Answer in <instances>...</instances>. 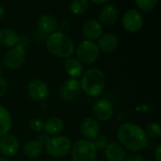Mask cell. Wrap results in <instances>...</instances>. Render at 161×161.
I'll list each match as a JSON object with an SVG mask.
<instances>
[{"instance_id":"cell-25","label":"cell","mask_w":161,"mask_h":161,"mask_svg":"<svg viewBox=\"0 0 161 161\" xmlns=\"http://www.w3.org/2000/svg\"><path fill=\"white\" fill-rule=\"evenodd\" d=\"M148 139H152V140H158L160 138L161 135V128L159 124L152 122L147 125L146 131H145Z\"/></svg>"},{"instance_id":"cell-33","label":"cell","mask_w":161,"mask_h":161,"mask_svg":"<svg viewBox=\"0 0 161 161\" xmlns=\"http://www.w3.org/2000/svg\"><path fill=\"white\" fill-rule=\"evenodd\" d=\"M27 44H28V39L26 37H25V36H21V37L19 36V40H18L17 45L22 46V47L25 48Z\"/></svg>"},{"instance_id":"cell-28","label":"cell","mask_w":161,"mask_h":161,"mask_svg":"<svg viewBox=\"0 0 161 161\" xmlns=\"http://www.w3.org/2000/svg\"><path fill=\"white\" fill-rule=\"evenodd\" d=\"M29 127H30L31 131L36 132V133H40L43 129V122L40 118H34L30 121Z\"/></svg>"},{"instance_id":"cell-5","label":"cell","mask_w":161,"mask_h":161,"mask_svg":"<svg viewBox=\"0 0 161 161\" xmlns=\"http://www.w3.org/2000/svg\"><path fill=\"white\" fill-rule=\"evenodd\" d=\"M46 153L56 158H60L67 156L72 147V142L65 136H56L50 138L44 145Z\"/></svg>"},{"instance_id":"cell-6","label":"cell","mask_w":161,"mask_h":161,"mask_svg":"<svg viewBox=\"0 0 161 161\" xmlns=\"http://www.w3.org/2000/svg\"><path fill=\"white\" fill-rule=\"evenodd\" d=\"M75 53L76 57L78 58V61L85 64H92L98 59L100 50L97 46V43L94 42L84 40L78 44Z\"/></svg>"},{"instance_id":"cell-22","label":"cell","mask_w":161,"mask_h":161,"mask_svg":"<svg viewBox=\"0 0 161 161\" xmlns=\"http://www.w3.org/2000/svg\"><path fill=\"white\" fill-rule=\"evenodd\" d=\"M63 68L65 72L71 76V78H75V79L81 75L82 69H83L81 62L74 58H66V60L63 63Z\"/></svg>"},{"instance_id":"cell-16","label":"cell","mask_w":161,"mask_h":161,"mask_svg":"<svg viewBox=\"0 0 161 161\" xmlns=\"http://www.w3.org/2000/svg\"><path fill=\"white\" fill-rule=\"evenodd\" d=\"M105 157L108 161H125L126 152L121 144L109 142L105 148Z\"/></svg>"},{"instance_id":"cell-23","label":"cell","mask_w":161,"mask_h":161,"mask_svg":"<svg viewBox=\"0 0 161 161\" xmlns=\"http://www.w3.org/2000/svg\"><path fill=\"white\" fill-rule=\"evenodd\" d=\"M12 126V118L9 111L0 105V138L7 135Z\"/></svg>"},{"instance_id":"cell-4","label":"cell","mask_w":161,"mask_h":161,"mask_svg":"<svg viewBox=\"0 0 161 161\" xmlns=\"http://www.w3.org/2000/svg\"><path fill=\"white\" fill-rule=\"evenodd\" d=\"M73 161H96L97 150L93 142L87 140H79L72 147Z\"/></svg>"},{"instance_id":"cell-3","label":"cell","mask_w":161,"mask_h":161,"mask_svg":"<svg viewBox=\"0 0 161 161\" xmlns=\"http://www.w3.org/2000/svg\"><path fill=\"white\" fill-rule=\"evenodd\" d=\"M46 47L53 56L60 58H69L75 53L73 41L66 34L59 31H55L48 36Z\"/></svg>"},{"instance_id":"cell-1","label":"cell","mask_w":161,"mask_h":161,"mask_svg":"<svg viewBox=\"0 0 161 161\" xmlns=\"http://www.w3.org/2000/svg\"><path fill=\"white\" fill-rule=\"evenodd\" d=\"M117 136L121 145L132 152L145 149L149 142L145 130L140 125L132 123L121 125L118 128Z\"/></svg>"},{"instance_id":"cell-26","label":"cell","mask_w":161,"mask_h":161,"mask_svg":"<svg viewBox=\"0 0 161 161\" xmlns=\"http://www.w3.org/2000/svg\"><path fill=\"white\" fill-rule=\"evenodd\" d=\"M136 6L144 12H150L155 9L158 5V0H137Z\"/></svg>"},{"instance_id":"cell-27","label":"cell","mask_w":161,"mask_h":161,"mask_svg":"<svg viewBox=\"0 0 161 161\" xmlns=\"http://www.w3.org/2000/svg\"><path fill=\"white\" fill-rule=\"evenodd\" d=\"M108 143H109V141L105 135H99L93 142L96 150H103V149L105 150V148L107 147Z\"/></svg>"},{"instance_id":"cell-32","label":"cell","mask_w":161,"mask_h":161,"mask_svg":"<svg viewBox=\"0 0 161 161\" xmlns=\"http://www.w3.org/2000/svg\"><path fill=\"white\" fill-rule=\"evenodd\" d=\"M49 139H50V137H49V135H47L46 133H41V134L38 136V141H39L42 145H45L46 142L49 141Z\"/></svg>"},{"instance_id":"cell-7","label":"cell","mask_w":161,"mask_h":161,"mask_svg":"<svg viewBox=\"0 0 161 161\" xmlns=\"http://www.w3.org/2000/svg\"><path fill=\"white\" fill-rule=\"evenodd\" d=\"M25 57V49L22 46L15 45L5 53L3 58V63L8 69L16 70L24 64Z\"/></svg>"},{"instance_id":"cell-2","label":"cell","mask_w":161,"mask_h":161,"mask_svg":"<svg viewBox=\"0 0 161 161\" xmlns=\"http://www.w3.org/2000/svg\"><path fill=\"white\" fill-rule=\"evenodd\" d=\"M105 75L103 71L98 68H91L87 70L82 75L80 81L81 91L91 97H99L105 90Z\"/></svg>"},{"instance_id":"cell-13","label":"cell","mask_w":161,"mask_h":161,"mask_svg":"<svg viewBox=\"0 0 161 161\" xmlns=\"http://www.w3.org/2000/svg\"><path fill=\"white\" fill-rule=\"evenodd\" d=\"M80 132L87 140H95L100 135L99 123L92 117H87L81 122Z\"/></svg>"},{"instance_id":"cell-30","label":"cell","mask_w":161,"mask_h":161,"mask_svg":"<svg viewBox=\"0 0 161 161\" xmlns=\"http://www.w3.org/2000/svg\"><path fill=\"white\" fill-rule=\"evenodd\" d=\"M7 89H8V81L5 78L1 77L0 78V97L6 93Z\"/></svg>"},{"instance_id":"cell-10","label":"cell","mask_w":161,"mask_h":161,"mask_svg":"<svg viewBox=\"0 0 161 161\" xmlns=\"http://www.w3.org/2000/svg\"><path fill=\"white\" fill-rule=\"evenodd\" d=\"M27 93L32 100L43 102L49 95V88L44 81L33 79L27 85Z\"/></svg>"},{"instance_id":"cell-18","label":"cell","mask_w":161,"mask_h":161,"mask_svg":"<svg viewBox=\"0 0 161 161\" xmlns=\"http://www.w3.org/2000/svg\"><path fill=\"white\" fill-rule=\"evenodd\" d=\"M37 25L42 32L45 34H51L55 32L58 26V22L54 16L50 14H42L38 18Z\"/></svg>"},{"instance_id":"cell-34","label":"cell","mask_w":161,"mask_h":161,"mask_svg":"<svg viewBox=\"0 0 161 161\" xmlns=\"http://www.w3.org/2000/svg\"><path fill=\"white\" fill-rule=\"evenodd\" d=\"M155 158L156 161H161V146L158 145L155 150Z\"/></svg>"},{"instance_id":"cell-8","label":"cell","mask_w":161,"mask_h":161,"mask_svg":"<svg viewBox=\"0 0 161 161\" xmlns=\"http://www.w3.org/2000/svg\"><path fill=\"white\" fill-rule=\"evenodd\" d=\"M122 25L127 32L136 33L143 25V16L138 9L130 8L124 14Z\"/></svg>"},{"instance_id":"cell-36","label":"cell","mask_w":161,"mask_h":161,"mask_svg":"<svg viewBox=\"0 0 161 161\" xmlns=\"http://www.w3.org/2000/svg\"><path fill=\"white\" fill-rule=\"evenodd\" d=\"M92 3H94V4H100V5H102V4H107V3H108V1H92Z\"/></svg>"},{"instance_id":"cell-19","label":"cell","mask_w":161,"mask_h":161,"mask_svg":"<svg viewBox=\"0 0 161 161\" xmlns=\"http://www.w3.org/2000/svg\"><path fill=\"white\" fill-rule=\"evenodd\" d=\"M23 152L28 158H36L42 154L43 145L38 140H29L24 144Z\"/></svg>"},{"instance_id":"cell-20","label":"cell","mask_w":161,"mask_h":161,"mask_svg":"<svg viewBox=\"0 0 161 161\" xmlns=\"http://www.w3.org/2000/svg\"><path fill=\"white\" fill-rule=\"evenodd\" d=\"M64 128L63 121L56 116H52L43 123V129L47 135H58Z\"/></svg>"},{"instance_id":"cell-35","label":"cell","mask_w":161,"mask_h":161,"mask_svg":"<svg viewBox=\"0 0 161 161\" xmlns=\"http://www.w3.org/2000/svg\"><path fill=\"white\" fill-rule=\"evenodd\" d=\"M6 15V7L3 3L0 2V19H2Z\"/></svg>"},{"instance_id":"cell-9","label":"cell","mask_w":161,"mask_h":161,"mask_svg":"<svg viewBox=\"0 0 161 161\" xmlns=\"http://www.w3.org/2000/svg\"><path fill=\"white\" fill-rule=\"evenodd\" d=\"M81 92L80 81L75 78H69L60 87L59 96L65 102H72L78 98Z\"/></svg>"},{"instance_id":"cell-12","label":"cell","mask_w":161,"mask_h":161,"mask_svg":"<svg viewBox=\"0 0 161 161\" xmlns=\"http://www.w3.org/2000/svg\"><path fill=\"white\" fill-rule=\"evenodd\" d=\"M119 17V10L115 4L107 3L105 4L99 12V22L101 25H113Z\"/></svg>"},{"instance_id":"cell-24","label":"cell","mask_w":161,"mask_h":161,"mask_svg":"<svg viewBox=\"0 0 161 161\" xmlns=\"http://www.w3.org/2000/svg\"><path fill=\"white\" fill-rule=\"evenodd\" d=\"M89 5H90L89 1H86V0H83V1L75 0V1H70L68 3V8L73 14L80 15V14L85 13L88 10Z\"/></svg>"},{"instance_id":"cell-31","label":"cell","mask_w":161,"mask_h":161,"mask_svg":"<svg viewBox=\"0 0 161 161\" xmlns=\"http://www.w3.org/2000/svg\"><path fill=\"white\" fill-rule=\"evenodd\" d=\"M59 28H60V31H59V32H61V33L65 34V33H67V32L70 30L71 25H70V24H69V22H68V21H62V22H61V24H60Z\"/></svg>"},{"instance_id":"cell-11","label":"cell","mask_w":161,"mask_h":161,"mask_svg":"<svg viewBox=\"0 0 161 161\" xmlns=\"http://www.w3.org/2000/svg\"><path fill=\"white\" fill-rule=\"evenodd\" d=\"M92 112L97 120L102 122L108 121L113 115L112 104L107 99H98L94 102L92 106Z\"/></svg>"},{"instance_id":"cell-37","label":"cell","mask_w":161,"mask_h":161,"mask_svg":"<svg viewBox=\"0 0 161 161\" xmlns=\"http://www.w3.org/2000/svg\"><path fill=\"white\" fill-rule=\"evenodd\" d=\"M3 74H4V69H3V65H2V64H0V78L2 77Z\"/></svg>"},{"instance_id":"cell-17","label":"cell","mask_w":161,"mask_h":161,"mask_svg":"<svg viewBox=\"0 0 161 161\" xmlns=\"http://www.w3.org/2000/svg\"><path fill=\"white\" fill-rule=\"evenodd\" d=\"M97 46H98L99 50H101L105 53H111L118 48L119 39L113 33L104 34L98 39Z\"/></svg>"},{"instance_id":"cell-15","label":"cell","mask_w":161,"mask_h":161,"mask_svg":"<svg viewBox=\"0 0 161 161\" xmlns=\"http://www.w3.org/2000/svg\"><path fill=\"white\" fill-rule=\"evenodd\" d=\"M19 141L13 135L7 134L0 139V152L5 157H12L19 151Z\"/></svg>"},{"instance_id":"cell-21","label":"cell","mask_w":161,"mask_h":161,"mask_svg":"<svg viewBox=\"0 0 161 161\" xmlns=\"http://www.w3.org/2000/svg\"><path fill=\"white\" fill-rule=\"evenodd\" d=\"M19 35L11 28L0 29V45L4 47H14L17 45Z\"/></svg>"},{"instance_id":"cell-29","label":"cell","mask_w":161,"mask_h":161,"mask_svg":"<svg viewBox=\"0 0 161 161\" xmlns=\"http://www.w3.org/2000/svg\"><path fill=\"white\" fill-rule=\"evenodd\" d=\"M127 161H144L143 157L139 152H131L129 155H126Z\"/></svg>"},{"instance_id":"cell-38","label":"cell","mask_w":161,"mask_h":161,"mask_svg":"<svg viewBox=\"0 0 161 161\" xmlns=\"http://www.w3.org/2000/svg\"><path fill=\"white\" fill-rule=\"evenodd\" d=\"M0 161H10L9 159L6 158H0Z\"/></svg>"},{"instance_id":"cell-14","label":"cell","mask_w":161,"mask_h":161,"mask_svg":"<svg viewBox=\"0 0 161 161\" xmlns=\"http://www.w3.org/2000/svg\"><path fill=\"white\" fill-rule=\"evenodd\" d=\"M82 33L89 41L98 40L103 35V26L96 19L86 21L82 26Z\"/></svg>"}]
</instances>
